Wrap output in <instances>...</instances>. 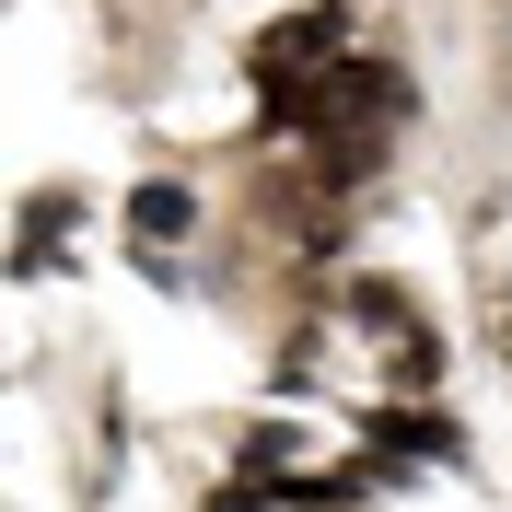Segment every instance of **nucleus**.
Instances as JSON below:
<instances>
[{
	"mask_svg": "<svg viewBox=\"0 0 512 512\" xmlns=\"http://www.w3.org/2000/svg\"><path fill=\"white\" fill-rule=\"evenodd\" d=\"M338 12H291V24H268L256 35V82H268V94H280V82H326V70H350L338 59Z\"/></svg>",
	"mask_w": 512,
	"mask_h": 512,
	"instance_id": "f257e3e1",
	"label": "nucleus"
},
{
	"mask_svg": "<svg viewBox=\"0 0 512 512\" xmlns=\"http://www.w3.org/2000/svg\"><path fill=\"white\" fill-rule=\"evenodd\" d=\"M361 431H384L396 454H466V443H454V419H431V408H361Z\"/></svg>",
	"mask_w": 512,
	"mask_h": 512,
	"instance_id": "f03ea898",
	"label": "nucleus"
},
{
	"mask_svg": "<svg viewBox=\"0 0 512 512\" xmlns=\"http://www.w3.org/2000/svg\"><path fill=\"white\" fill-rule=\"evenodd\" d=\"M128 222H140V233L163 245V233H187L198 210H187V187H140V198H128Z\"/></svg>",
	"mask_w": 512,
	"mask_h": 512,
	"instance_id": "7ed1b4c3",
	"label": "nucleus"
},
{
	"mask_svg": "<svg viewBox=\"0 0 512 512\" xmlns=\"http://www.w3.org/2000/svg\"><path fill=\"white\" fill-rule=\"evenodd\" d=\"M268 501H280V489H222L210 512H268Z\"/></svg>",
	"mask_w": 512,
	"mask_h": 512,
	"instance_id": "20e7f679",
	"label": "nucleus"
}]
</instances>
